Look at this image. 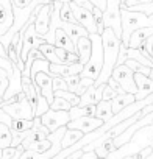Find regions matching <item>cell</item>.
Listing matches in <instances>:
<instances>
[{
	"label": "cell",
	"instance_id": "277c9868",
	"mask_svg": "<svg viewBox=\"0 0 153 159\" xmlns=\"http://www.w3.org/2000/svg\"><path fill=\"white\" fill-rule=\"evenodd\" d=\"M0 108H3L13 120H35V117H36V112L31 108V105L24 92L8 102H3L0 105Z\"/></svg>",
	"mask_w": 153,
	"mask_h": 159
},
{
	"label": "cell",
	"instance_id": "b9f144b4",
	"mask_svg": "<svg viewBox=\"0 0 153 159\" xmlns=\"http://www.w3.org/2000/svg\"><path fill=\"white\" fill-rule=\"evenodd\" d=\"M16 153H17V148H13V147L5 148V150H3V156H2V159H13Z\"/></svg>",
	"mask_w": 153,
	"mask_h": 159
},
{
	"label": "cell",
	"instance_id": "1f68e13d",
	"mask_svg": "<svg viewBox=\"0 0 153 159\" xmlns=\"http://www.w3.org/2000/svg\"><path fill=\"white\" fill-rule=\"evenodd\" d=\"M50 148H52V142H50L49 139L35 142V143H31V145L28 147V150H31V151H35V153H41V154H42V153H47Z\"/></svg>",
	"mask_w": 153,
	"mask_h": 159
},
{
	"label": "cell",
	"instance_id": "cb8c5ba5",
	"mask_svg": "<svg viewBox=\"0 0 153 159\" xmlns=\"http://www.w3.org/2000/svg\"><path fill=\"white\" fill-rule=\"evenodd\" d=\"M83 137H85V134L81 131H78V129H67L64 137H63V150L75 145L76 142H80Z\"/></svg>",
	"mask_w": 153,
	"mask_h": 159
},
{
	"label": "cell",
	"instance_id": "52a82bcc",
	"mask_svg": "<svg viewBox=\"0 0 153 159\" xmlns=\"http://www.w3.org/2000/svg\"><path fill=\"white\" fill-rule=\"evenodd\" d=\"M70 5V10L75 16V20L80 27H83L89 34H99V28H97V22H95V17L92 14V11L76 5L75 2H69Z\"/></svg>",
	"mask_w": 153,
	"mask_h": 159
},
{
	"label": "cell",
	"instance_id": "ab89813d",
	"mask_svg": "<svg viewBox=\"0 0 153 159\" xmlns=\"http://www.w3.org/2000/svg\"><path fill=\"white\" fill-rule=\"evenodd\" d=\"M31 2L33 0H13V5L17 10H24V8H28L31 5Z\"/></svg>",
	"mask_w": 153,
	"mask_h": 159
},
{
	"label": "cell",
	"instance_id": "5b68a950",
	"mask_svg": "<svg viewBox=\"0 0 153 159\" xmlns=\"http://www.w3.org/2000/svg\"><path fill=\"white\" fill-rule=\"evenodd\" d=\"M122 2L120 0H108L106 10L103 11V25L111 28L117 38L122 39Z\"/></svg>",
	"mask_w": 153,
	"mask_h": 159
},
{
	"label": "cell",
	"instance_id": "9c48e42d",
	"mask_svg": "<svg viewBox=\"0 0 153 159\" xmlns=\"http://www.w3.org/2000/svg\"><path fill=\"white\" fill-rule=\"evenodd\" d=\"M42 44H45V39L41 38V36L36 33V30H35V24H31V25L27 28L25 34H24V44H22L21 61L25 62L27 58H28V53H30L31 50H35V48H39Z\"/></svg>",
	"mask_w": 153,
	"mask_h": 159
},
{
	"label": "cell",
	"instance_id": "60d3db41",
	"mask_svg": "<svg viewBox=\"0 0 153 159\" xmlns=\"http://www.w3.org/2000/svg\"><path fill=\"white\" fill-rule=\"evenodd\" d=\"M108 86H109L111 89H114V91H116V92H117L119 95H120V94H125V92H123V89L120 88V84H119V83L116 81L114 78H109V80H108Z\"/></svg>",
	"mask_w": 153,
	"mask_h": 159
},
{
	"label": "cell",
	"instance_id": "7c38bea8",
	"mask_svg": "<svg viewBox=\"0 0 153 159\" xmlns=\"http://www.w3.org/2000/svg\"><path fill=\"white\" fill-rule=\"evenodd\" d=\"M35 83L36 86L39 88L41 94L47 98V102L52 105L53 100H55V91H53V76L52 73H47V72H39L36 73L35 76Z\"/></svg>",
	"mask_w": 153,
	"mask_h": 159
},
{
	"label": "cell",
	"instance_id": "ee69618b",
	"mask_svg": "<svg viewBox=\"0 0 153 159\" xmlns=\"http://www.w3.org/2000/svg\"><path fill=\"white\" fill-rule=\"evenodd\" d=\"M83 154H85V151H83V150H78V151H75V153H72L70 156H67L66 159H80V157H81Z\"/></svg>",
	"mask_w": 153,
	"mask_h": 159
},
{
	"label": "cell",
	"instance_id": "7402d4cb",
	"mask_svg": "<svg viewBox=\"0 0 153 159\" xmlns=\"http://www.w3.org/2000/svg\"><path fill=\"white\" fill-rule=\"evenodd\" d=\"M125 58H127V59L137 61V62H141L142 66L153 69V61H150L139 48H128V47H127V50H125Z\"/></svg>",
	"mask_w": 153,
	"mask_h": 159
},
{
	"label": "cell",
	"instance_id": "4316f807",
	"mask_svg": "<svg viewBox=\"0 0 153 159\" xmlns=\"http://www.w3.org/2000/svg\"><path fill=\"white\" fill-rule=\"evenodd\" d=\"M39 72H47L50 73V62L47 59H36L33 62V67H31V72H30V78H31V81H35V76L36 73Z\"/></svg>",
	"mask_w": 153,
	"mask_h": 159
},
{
	"label": "cell",
	"instance_id": "7a4b0ae2",
	"mask_svg": "<svg viewBox=\"0 0 153 159\" xmlns=\"http://www.w3.org/2000/svg\"><path fill=\"white\" fill-rule=\"evenodd\" d=\"M122 44L128 47L130 38L134 31L141 28H150L153 27V16H147L144 13H134L128 11L127 8H122Z\"/></svg>",
	"mask_w": 153,
	"mask_h": 159
},
{
	"label": "cell",
	"instance_id": "bcb514c9",
	"mask_svg": "<svg viewBox=\"0 0 153 159\" xmlns=\"http://www.w3.org/2000/svg\"><path fill=\"white\" fill-rule=\"evenodd\" d=\"M2 156H3V150H0V159H2Z\"/></svg>",
	"mask_w": 153,
	"mask_h": 159
},
{
	"label": "cell",
	"instance_id": "d4e9b609",
	"mask_svg": "<svg viewBox=\"0 0 153 159\" xmlns=\"http://www.w3.org/2000/svg\"><path fill=\"white\" fill-rule=\"evenodd\" d=\"M39 50H41V53L44 55V58H45L50 64H63L61 59H59L58 55H56V47H55V45L45 42V44H42V45L39 47Z\"/></svg>",
	"mask_w": 153,
	"mask_h": 159
},
{
	"label": "cell",
	"instance_id": "7bdbcfd3",
	"mask_svg": "<svg viewBox=\"0 0 153 159\" xmlns=\"http://www.w3.org/2000/svg\"><path fill=\"white\" fill-rule=\"evenodd\" d=\"M89 2H92V5L97 7L99 10H102V11L106 10V2H108V0H89Z\"/></svg>",
	"mask_w": 153,
	"mask_h": 159
},
{
	"label": "cell",
	"instance_id": "ffe728a7",
	"mask_svg": "<svg viewBox=\"0 0 153 159\" xmlns=\"http://www.w3.org/2000/svg\"><path fill=\"white\" fill-rule=\"evenodd\" d=\"M111 103H113V112H114V116H116V114H119L120 111H123L125 108H128L130 105L136 103V95L120 94V95H117Z\"/></svg>",
	"mask_w": 153,
	"mask_h": 159
},
{
	"label": "cell",
	"instance_id": "9a60e30c",
	"mask_svg": "<svg viewBox=\"0 0 153 159\" xmlns=\"http://www.w3.org/2000/svg\"><path fill=\"white\" fill-rule=\"evenodd\" d=\"M13 67H14V75L10 80V88L7 89V92H5V95L2 98L3 102H8V100H11V98H14V97H17L19 94L24 92V88H22V70L17 66H14V64H13Z\"/></svg>",
	"mask_w": 153,
	"mask_h": 159
},
{
	"label": "cell",
	"instance_id": "f1b7e54d",
	"mask_svg": "<svg viewBox=\"0 0 153 159\" xmlns=\"http://www.w3.org/2000/svg\"><path fill=\"white\" fill-rule=\"evenodd\" d=\"M33 120H13L11 125V133L13 134H21L25 131H30L33 128Z\"/></svg>",
	"mask_w": 153,
	"mask_h": 159
},
{
	"label": "cell",
	"instance_id": "4fadbf2b",
	"mask_svg": "<svg viewBox=\"0 0 153 159\" xmlns=\"http://www.w3.org/2000/svg\"><path fill=\"white\" fill-rule=\"evenodd\" d=\"M33 123H35V125H33V128L30 129V136L22 142V147H24L25 150H28V147H30L31 143L39 142V140H44V139H47V137L50 136V131H49L47 126L42 123L41 117H35Z\"/></svg>",
	"mask_w": 153,
	"mask_h": 159
},
{
	"label": "cell",
	"instance_id": "44dd1931",
	"mask_svg": "<svg viewBox=\"0 0 153 159\" xmlns=\"http://www.w3.org/2000/svg\"><path fill=\"white\" fill-rule=\"evenodd\" d=\"M95 117L100 119V120H103V122H109V120L114 117V112H113V103H111V102H106V100H102V102L97 105Z\"/></svg>",
	"mask_w": 153,
	"mask_h": 159
},
{
	"label": "cell",
	"instance_id": "2e32d148",
	"mask_svg": "<svg viewBox=\"0 0 153 159\" xmlns=\"http://www.w3.org/2000/svg\"><path fill=\"white\" fill-rule=\"evenodd\" d=\"M136 86H137V94H136V102H142L147 97L153 94V80L142 73H134Z\"/></svg>",
	"mask_w": 153,
	"mask_h": 159
},
{
	"label": "cell",
	"instance_id": "74e56055",
	"mask_svg": "<svg viewBox=\"0 0 153 159\" xmlns=\"http://www.w3.org/2000/svg\"><path fill=\"white\" fill-rule=\"evenodd\" d=\"M0 123H3V125H7V126H10V129H11V125H13V119L10 117V114L3 109V108H0Z\"/></svg>",
	"mask_w": 153,
	"mask_h": 159
},
{
	"label": "cell",
	"instance_id": "f6af8a7d",
	"mask_svg": "<svg viewBox=\"0 0 153 159\" xmlns=\"http://www.w3.org/2000/svg\"><path fill=\"white\" fill-rule=\"evenodd\" d=\"M80 159H99V156L95 151H89V153H85Z\"/></svg>",
	"mask_w": 153,
	"mask_h": 159
},
{
	"label": "cell",
	"instance_id": "30bf717a",
	"mask_svg": "<svg viewBox=\"0 0 153 159\" xmlns=\"http://www.w3.org/2000/svg\"><path fill=\"white\" fill-rule=\"evenodd\" d=\"M52 13H53V5H42L38 11L36 20H35V30L41 38H45V34L50 30L52 24Z\"/></svg>",
	"mask_w": 153,
	"mask_h": 159
},
{
	"label": "cell",
	"instance_id": "d590c367",
	"mask_svg": "<svg viewBox=\"0 0 153 159\" xmlns=\"http://www.w3.org/2000/svg\"><path fill=\"white\" fill-rule=\"evenodd\" d=\"M53 91L58 92V91H67V83L66 80L61 78V76H55L53 78Z\"/></svg>",
	"mask_w": 153,
	"mask_h": 159
},
{
	"label": "cell",
	"instance_id": "4dcf8cb0",
	"mask_svg": "<svg viewBox=\"0 0 153 159\" xmlns=\"http://www.w3.org/2000/svg\"><path fill=\"white\" fill-rule=\"evenodd\" d=\"M134 73H142V75H145V76H150V73H151V70L153 69H150V67H145V66H142L141 62H137V61H133V59H127V62H125Z\"/></svg>",
	"mask_w": 153,
	"mask_h": 159
},
{
	"label": "cell",
	"instance_id": "836d02e7",
	"mask_svg": "<svg viewBox=\"0 0 153 159\" xmlns=\"http://www.w3.org/2000/svg\"><path fill=\"white\" fill-rule=\"evenodd\" d=\"M50 109H55V111H70L72 109V105L67 100L61 98V97H55L53 103L50 105Z\"/></svg>",
	"mask_w": 153,
	"mask_h": 159
},
{
	"label": "cell",
	"instance_id": "8992f818",
	"mask_svg": "<svg viewBox=\"0 0 153 159\" xmlns=\"http://www.w3.org/2000/svg\"><path fill=\"white\" fill-rule=\"evenodd\" d=\"M116 81L120 84V88L123 89L125 94H131V95H136L137 94V86H136V80H134V72L127 66V64H122V66H117L113 72V76Z\"/></svg>",
	"mask_w": 153,
	"mask_h": 159
},
{
	"label": "cell",
	"instance_id": "83f0119b",
	"mask_svg": "<svg viewBox=\"0 0 153 159\" xmlns=\"http://www.w3.org/2000/svg\"><path fill=\"white\" fill-rule=\"evenodd\" d=\"M36 94H38V106H36V117H42L47 111H50V103L47 102V98L41 94L39 88L36 86Z\"/></svg>",
	"mask_w": 153,
	"mask_h": 159
},
{
	"label": "cell",
	"instance_id": "603a6c76",
	"mask_svg": "<svg viewBox=\"0 0 153 159\" xmlns=\"http://www.w3.org/2000/svg\"><path fill=\"white\" fill-rule=\"evenodd\" d=\"M95 111H97V106L92 105V106H75L69 111L70 114V122L72 120H76V119H80V117H95Z\"/></svg>",
	"mask_w": 153,
	"mask_h": 159
},
{
	"label": "cell",
	"instance_id": "f35d334b",
	"mask_svg": "<svg viewBox=\"0 0 153 159\" xmlns=\"http://www.w3.org/2000/svg\"><path fill=\"white\" fill-rule=\"evenodd\" d=\"M117 95H119V94H117L114 89H111V88L108 86V83H106V88H105V91H103V100H106V102H113Z\"/></svg>",
	"mask_w": 153,
	"mask_h": 159
},
{
	"label": "cell",
	"instance_id": "6da1fadb",
	"mask_svg": "<svg viewBox=\"0 0 153 159\" xmlns=\"http://www.w3.org/2000/svg\"><path fill=\"white\" fill-rule=\"evenodd\" d=\"M102 42H103V70L99 76V80L94 83V86H102L106 84L108 80L113 76L114 69L117 67V59H119V53H120V47H122V39L116 36V33L111 28H105L103 34H102Z\"/></svg>",
	"mask_w": 153,
	"mask_h": 159
},
{
	"label": "cell",
	"instance_id": "7dc6e473",
	"mask_svg": "<svg viewBox=\"0 0 153 159\" xmlns=\"http://www.w3.org/2000/svg\"><path fill=\"white\" fill-rule=\"evenodd\" d=\"M150 80H153V70H151V73H150V76H148Z\"/></svg>",
	"mask_w": 153,
	"mask_h": 159
},
{
	"label": "cell",
	"instance_id": "c3c4849f",
	"mask_svg": "<svg viewBox=\"0 0 153 159\" xmlns=\"http://www.w3.org/2000/svg\"><path fill=\"white\" fill-rule=\"evenodd\" d=\"M99 159H100V157H99Z\"/></svg>",
	"mask_w": 153,
	"mask_h": 159
},
{
	"label": "cell",
	"instance_id": "484cf974",
	"mask_svg": "<svg viewBox=\"0 0 153 159\" xmlns=\"http://www.w3.org/2000/svg\"><path fill=\"white\" fill-rule=\"evenodd\" d=\"M13 143V133L10 129V126L0 123V150L10 148Z\"/></svg>",
	"mask_w": 153,
	"mask_h": 159
},
{
	"label": "cell",
	"instance_id": "ba28073f",
	"mask_svg": "<svg viewBox=\"0 0 153 159\" xmlns=\"http://www.w3.org/2000/svg\"><path fill=\"white\" fill-rule=\"evenodd\" d=\"M42 123L47 126V129L50 133H55L58 131L59 128H64L70 123V114L69 111H55V109H50L47 111L42 117H41Z\"/></svg>",
	"mask_w": 153,
	"mask_h": 159
},
{
	"label": "cell",
	"instance_id": "d6a6232c",
	"mask_svg": "<svg viewBox=\"0 0 153 159\" xmlns=\"http://www.w3.org/2000/svg\"><path fill=\"white\" fill-rule=\"evenodd\" d=\"M11 78H13V76H11L5 69H0V97H2V98H3L7 89L10 88V80H11Z\"/></svg>",
	"mask_w": 153,
	"mask_h": 159
},
{
	"label": "cell",
	"instance_id": "e575fe53",
	"mask_svg": "<svg viewBox=\"0 0 153 159\" xmlns=\"http://www.w3.org/2000/svg\"><path fill=\"white\" fill-rule=\"evenodd\" d=\"M66 83H67V91L69 92H76L78 91V86L81 83V75H73V76H69V78H64Z\"/></svg>",
	"mask_w": 153,
	"mask_h": 159
},
{
	"label": "cell",
	"instance_id": "e0dca14e",
	"mask_svg": "<svg viewBox=\"0 0 153 159\" xmlns=\"http://www.w3.org/2000/svg\"><path fill=\"white\" fill-rule=\"evenodd\" d=\"M105 88H106V84H102V86H91L89 89H88V92L81 97V100H80V105L78 106H81V108H85V106H92V105H99L102 100H103V91H105Z\"/></svg>",
	"mask_w": 153,
	"mask_h": 159
},
{
	"label": "cell",
	"instance_id": "8fae6325",
	"mask_svg": "<svg viewBox=\"0 0 153 159\" xmlns=\"http://www.w3.org/2000/svg\"><path fill=\"white\" fill-rule=\"evenodd\" d=\"M103 125H105V122L100 120V119H97V117H80V119H76V120H72L67 125V129H78L83 134H89V133L97 131Z\"/></svg>",
	"mask_w": 153,
	"mask_h": 159
},
{
	"label": "cell",
	"instance_id": "ac0fdd59",
	"mask_svg": "<svg viewBox=\"0 0 153 159\" xmlns=\"http://www.w3.org/2000/svg\"><path fill=\"white\" fill-rule=\"evenodd\" d=\"M76 55L80 58V64H83L86 67V64L89 62L91 55H92V42L89 38H81L76 42Z\"/></svg>",
	"mask_w": 153,
	"mask_h": 159
},
{
	"label": "cell",
	"instance_id": "8d00e7d4",
	"mask_svg": "<svg viewBox=\"0 0 153 159\" xmlns=\"http://www.w3.org/2000/svg\"><path fill=\"white\" fill-rule=\"evenodd\" d=\"M0 69H5L11 76L14 75V67H13V62L8 59V58H0Z\"/></svg>",
	"mask_w": 153,
	"mask_h": 159
},
{
	"label": "cell",
	"instance_id": "5bb4252c",
	"mask_svg": "<svg viewBox=\"0 0 153 159\" xmlns=\"http://www.w3.org/2000/svg\"><path fill=\"white\" fill-rule=\"evenodd\" d=\"M85 70V66L80 62H75L70 66L66 64H50V73L52 76H61V78H69L73 75H81Z\"/></svg>",
	"mask_w": 153,
	"mask_h": 159
},
{
	"label": "cell",
	"instance_id": "3957f363",
	"mask_svg": "<svg viewBox=\"0 0 153 159\" xmlns=\"http://www.w3.org/2000/svg\"><path fill=\"white\" fill-rule=\"evenodd\" d=\"M89 39L92 42V55L89 62L86 64L81 78H91L94 81H97L102 70H103V42H102V36L100 34H89Z\"/></svg>",
	"mask_w": 153,
	"mask_h": 159
},
{
	"label": "cell",
	"instance_id": "d6986e66",
	"mask_svg": "<svg viewBox=\"0 0 153 159\" xmlns=\"http://www.w3.org/2000/svg\"><path fill=\"white\" fill-rule=\"evenodd\" d=\"M55 47L58 48H64L70 53H76V45L73 44V41L69 38V34L64 31V30H56V34H55Z\"/></svg>",
	"mask_w": 153,
	"mask_h": 159
},
{
	"label": "cell",
	"instance_id": "f546056e",
	"mask_svg": "<svg viewBox=\"0 0 153 159\" xmlns=\"http://www.w3.org/2000/svg\"><path fill=\"white\" fill-rule=\"evenodd\" d=\"M117 150V147L114 145V140H106V142H103L97 150H95V153H97V156L100 157V159H106L111 153H114Z\"/></svg>",
	"mask_w": 153,
	"mask_h": 159
}]
</instances>
